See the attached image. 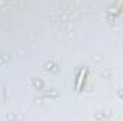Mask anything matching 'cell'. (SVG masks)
Segmentation results:
<instances>
[{
  "instance_id": "1",
  "label": "cell",
  "mask_w": 123,
  "mask_h": 121,
  "mask_svg": "<svg viewBox=\"0 0 123 121\" xmlns=\"http://www.w3.org/2000/svg\"><path fill=\"white\" fill-rule=\"evenodd\" d=\"M83 74H85V71L82 70V71H80V74H79L77 84H76V88H77V90H80V88H82V84H83Z\"/></svg>"
}]
</instances>
